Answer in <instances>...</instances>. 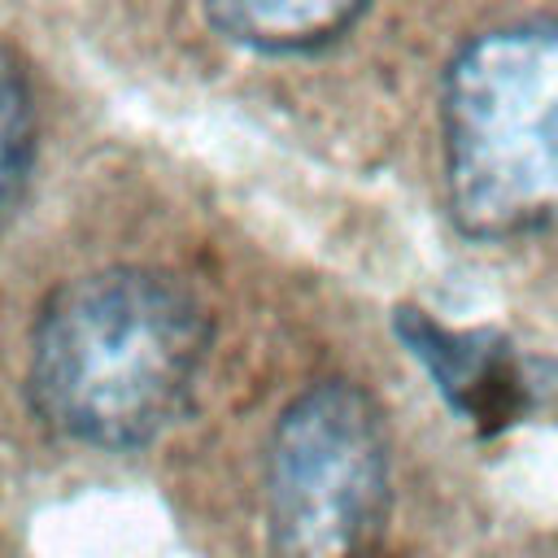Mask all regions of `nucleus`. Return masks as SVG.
Here are the masks:
<instances>
[{"label": "nucleus", "instance_id": "f03ea898", "mask_svg": "<svg viewBox=\"0 0 558 558\" xmlns=\"http://www.w3.org/2000/svg\"><path fill=\"white\" fill-rule=\"evenodd\" d=\"M445 187L475 240L558 227V17L471 35L440 87Z\"/></svg>", "mask_w": 558, "mask_h": 558}, {"label": "nucleus", "instance_id": "39448f33", "mask_svg": "<svg viewBox=\"0 0 558 558\" xmlns=\"http://www.w3.org/2000/svg\"><path fill=\"white\" fill-rule=\"evenodd\" d=\"M366 4L336 0H248V4H214L205 22L244 48L257 52H314L344 39L362 22Z\"/></svg>", "mask_w": 558, "mask_h": 558}, {"label": "nucleus", "instance_id": "20e7f679", "mask_svg": "<svg viewBox=\"0 0 558 558\" xmlns=\"http://www.w3.org/2000/svg\"><path fill=\"white\" fill-rule=\"evenodd\" d=\"M397 327H401L410 353L432 371V379L440 384L449 405L458 414H466L471 423L497 427L541 401L545 384L493 331H449L436 318H427L423 310L401 314Z\"/></svg>", "mask_w": 558, "mask_h": 558}, {"label": "nucleus", "instance_id": "423d86ee", "mask_svg": "<svg viewBox=\"0 0 558 558\" xmlns=\"http://www.w3.org/2000/svg\"><path fill=\"white\" fill-rule=\"evenodd\" d=\"M35 96L22 61L0 44V218L17 201L35 161Z\"/></svg>", "mask_w": 558, "mask_h": 558}, {"label": "nucleus", "instance_id": "f257e3e1", "mask_svg": "<svg viewBox=\"0 0 558 558\" xmlns=\"http://www.w3.org/2000/svg\"><path fill=\"white\" fill-rule=\"evenodd\" d=\"M209 353V318L170 270L105 266L61 283L31 331L26 388L65 440L135 449L187 405Z\"/></svg>", "mask_w": 558, "mask_h": 558}, {"label": "nucleus", "instance_id": "7ed1b4c3", "mask_svg": "<svg viewBox=\"0 0 558 558\" xmlns=\"http://www.w3.org/2000/svg\"><path fill=\"white\" fill-rule=\"evenodd\" d=\"M388 519V427L353 379L296 392L266 445L275 558H366Z\"/></svg>", "mask_w": 558, "mask_h": 558}]
</instances>
